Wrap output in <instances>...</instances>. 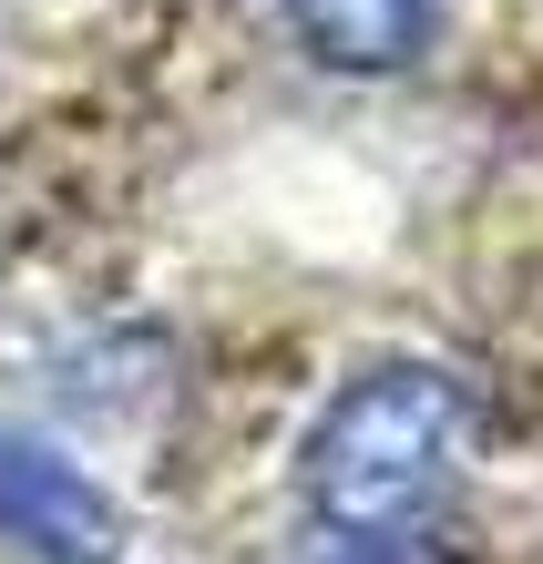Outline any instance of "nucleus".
<instances>
[{
	"instance_id": "1",
	"label": "nucleus",
	"mask_w": 543,
	"mask_h": 564,
	"mask_svg": "<svg viewBox=\"0 0 543 564\" xmlns=\"http://www.w3.org/2000/svg\"><path fill=\"white\" fill-rule=\"evenodd\" d=\"M471 473V390L431 359H369L297 431V503L338 534H431Z\"/></svg>"
},
{
	"instance_id": "2",
	"label": "nucleus",
	"mask_w": 543,
	"mask_h": 564,
	"mask_svg": "<svg viewBox=\"0 0 543 564\" xmlns=\"http://www.w3.org/2000/svg\"><path fill=\"white\" fill-rule=\"evenodd\" d=\"M0 544L31 564H123V503L73 452L0 431Z\"/></svg>"
},
{
	"instance_id": "4",
	"label": "nucleus",
	"mask_w": 543,
	"mask_h": 564,
	"mask_svg": "<svg viewBox=\"0 0 543 564\" xmlns=\"http://www.w3.org/2000/svg\"><path fill=\"white\" fill-rule=\"evenodd\" d=\"M287 564H441L431 534H338V523H308V544Z\"/></svg>"
},
{
	"instance_id": "3",
	"label": "nucleus",
	"mask_w": 543,
	"mask_h": 564,
	"mask_svg": "<svg viewBox=\"0 0 543 564\" xmlns=\"http://www.w3.org/2000/svg\"><path fill=\"white\" fill-rule=\"evenodd\" d=\"M287 31L328 62V73L380 83V73H411V62L431 52L441 0H287Z\"/></svg>"
}]
</instances>
